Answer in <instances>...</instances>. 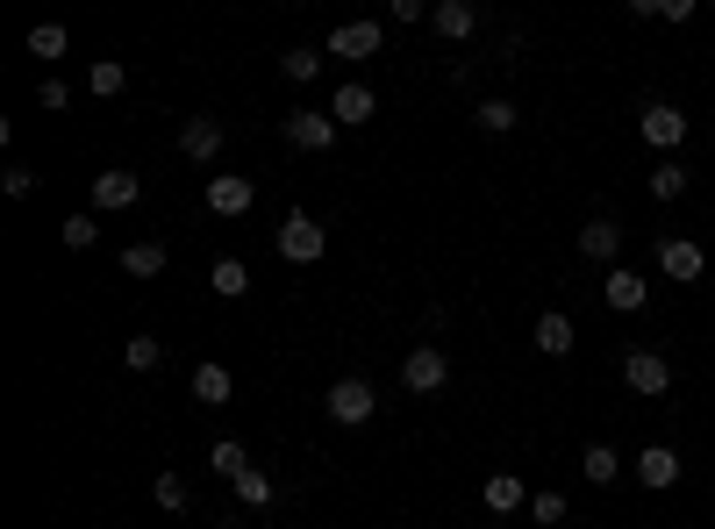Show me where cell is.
<instances>
[{"mask_svg":"<svg viewBox=\"0 0 715 529\" xmlns=\"http://www.w3.org/2000/svg\"><path fill=\"white\" fill-rule=\"evenodd\" d=\"M323 251H329V229L315 223V215H301V207H293L287 223H279V257H293V265H315Z\"/></svg>","mask_w":715,"mask_h":529,"instance_id":"obj_1","label":"cell"},{"mask_svg":"<svg viewBox=\"0 0 715 529\" xmlns=\"http://www.w3.org/2000/svg\"><path fill=\"white\" fill-rule=\"evenodd\" d=\"M443 379H451V358H443V343H415L409 365H401V387H409V393H437Z\"/></svg>","mask_w":715,"mask_h":529,"instance_id":"obj_2","label":"cell"},{"mask_svg":"<svg viewBox=\"0 0 715 529\" xmlns=\"http://www.w3.org/2000/svg\"><path fill=\"white\" fill-rule=\"evenodd\" d=\"M373 408H379V393L365 387V379H337V387H329V423L358 429V423H373Z\"/></svg>","mask_w":715,"mask_h":529,"instance_id":"obj_3","label":"cell"},{"mask_svg":"<svg viewBox=\"0 0 715 529\" xmlns=\"http://www.w3.org/2000/svg\"><path fill=\"white\" fill-rule=\"evenodd\" d=\"M623 387L658 401V393H673V365H665L658 351H630V358H623Z\"/></svg>","mask_w":715,"mask_h":529,"instance_id":"obj_4","label":"cell"},{"mask_svg":"<svg viewBox=\"0 0 715 529\" xmlns=\"http://www.w3.org/2000/svg\"><path fill=\"white\" fill-rule=\"evenodd\" d=\"M287 143H293V151H329V143H337V115H329V108H293V115H287Z\"/></svg>","mask_w":715,"mask_h":529,"instance_id":"obj_5","label":"cell"},{"mask_svg":"<svg viewBox=\"0 0 715 529\" xmlns=\"http://www.w3.org/2000/svg\"><path fill=\"white\" fill-rule=\"evenodd\" d=\"M637 129H644V143H651V151H680V143H687V115H680L673 101H651Z\"/></svg>","mask_w":715,"mask_h":529,"instance_id":"obj_6","label":"cell"},{"mask_svg":"<svg viewBox=\"0 0 715 529\" xmlns=\"http://www.w3.org/2000/svg\"><path fill=\"white\" fill-rule=\"evenodd\" d=\"M137 201H143L137 172H93V207L101 215H122V207H137Z\"/></svg>","mask_w":715,"mask_h":529,"instance_id":"obj_7","label":"cell"},{"mask_svg":"<svg viewBox=\"0 0 715 529\" xmlns=\"http://www.w3.org/2000/svg\"><path fill=\"white\" fill-rule=\"evenodd\" d=\"M251 201H258V187L243 172H215V179H208V207H215V215H251Z\"/></svg>","mask_w":715,"mask_h":529,"instance_id":"obj_8","label":"cell"},{"mask_svg":"<svg viewBox=\"0 0 715 529\" xmlns=\"http://www.w3.org/2000/svg\"><path fill=\"white\" fill-rule=\"evenodd\" d=\"M379 43H387V29H379V22H343V29L329 36V58H373Z\"/></svg>","mask_w":715,"mask_h":529,"instance_id":"obj_9","label":"cell"},{"mask_svg":"<svg viewBox=\"0 0 715 529\" xmlns=\"http://www.w3.org/2000/svg\"><path fill=\"white\" fill-rule=\"evenodd\" d=\"M373 108H379V101H373V86H358V79H351V86H337L329 115H337V129H365V122H373Z\"/></svg>","mask_w":715,"mask_h":529,"instance_id":"obj_10","label":"cell"},{"mask_svg":"<svg viewBox=\"0 0 715 529\" xmlns=\"http://www.w3.org/2000/svg\"><path fill=\"white\" fill-rule=\"evenodd\" d=\"M179 151H187L193 165H215V151H222V122H215V115H193L187 129H179Z\"/></svg>","mask_w":715,"mask_h":529,"instance_id":"obj_11","label":"cell"},{"mask_svg":"<svg viewBox=\"0 0 715 529\" xmlns=\"http://www.w3.org/2000/svg\"><path fill=\"white\" fill-rule=\"evenodd\" d=\"M658 265H665V279H701V243H687V237H658Z\"/></svg>","mask_w":715,"mask_h":529,"instance_id":"obj_12","label":"cell"},{"mask_svg":"<svg viewBox=\"0 0 715 529\" xmlns=\"http://www.w3.org/2000/svg\"><path fill=\"white\" fill-rule=\"evenodd\" d=\"M429 29L443 36V43H465V36L479 29V15H473V0H443V8H429Z\"/></svg>","mask_w":715,"mask_h":529,"instance_id":"obj_13","label":"cell"},{"mask_svg":"<svg viewBox=\"0 0 715 529\" xmlns=\"http://www.w3.org/2000/svg\"><path fill=\"white\" fill-rule=\"evenodd\" d=\"M637 479H644L651 494H665V487L680 479V458H673V444H651V451H637Z\"/></svg>","mask_w":715,"mask_h":529,"instance_id":"obj_14","label":"cell"},{"mask_svg":"<svg viewBox=\"0 0 715 529\" xmlns=\"http://www.w3.org/2000/svg\"><path fill=\"white\" fill-rule=\"evenodd\" d=\"M229 393H237V379L222 373V365H193V401H208V408H229Z\"/></svg>","mask_w":715,"mask_h":529,"instance_id":"obj_15","label":"cell"},{"mask_svg":"<svg viewBox=\"0 0 715 529\" xmlns=\"http://www.w3.org/2000/svg\"><path fill=\"white\" fill-rule=\"evenodd\" d=\"M208 473H215V479H229V487H237V479L251 473V451H243L237 437H222V444L208 451Z\"/></svg>","mask_w":715,"mask_h":529,"instance_id":"obj_16","label":"cell"},{"mask_svg":"<svg viewBox=\"0 0 715 529\" xmlns=\"http://www.w3.org/2000/svg\"><path fill=\"white\" fill-rule=\"evenodd\" d=\"M579 251H587V257H601V265H609V257L623 251V229H615L609 215H594V223L579 229Z\"/></svg>","mask_w":715,"mask_h":529,"instance_id":"obj_17","label":"cell"},{"mask_svg":"<svg viewBox=\"0 0 715 529\" xmlns=\"http://www.w3.org/2000/svg\"><path fill=\"white\" fill-rule=\"evenodd\" d=\"M479 501H487V508H494V515H515V508H523V479H515V473H494V479H487V487H479Z\"/></svg>","mask_w":715,"mask_h":529,"instance_id":"obj_18","label":"cell"},{"mask_svg":"<svg viewBox=\"0 0 715 529\" xmlns=\"http://www.w3.org/2000/svg\"><path fill=\"white\" fill-rule=\"evenodd\" d=\"M644 279H637V273H623V265H615V273H609V287H601V301H609V307H623V315H630V307H644Z\"/></svg>","mask_w":715,"mask_h":529,"instance_id":"obj_19","label":"cell"},{"mask_svg":"<svg viewBox=\"0 0 715 529\" xmlns=\"http://www.w3.org/2000/svg\"><path fill=\"white\" fill-rule=\"evenodd\" d=\"M86 86H93V101H115L122 86H129V65H122V58H93V72H86Z\"/></svg>","mask_w":715,"mask_h":529,"instance_id":"obj_20","label":"cell"},{"mask_svg":"<svg viewBox=\"0 0 715 529\" xmlns=\"http://www.w3.org/2000/svg\"><path fill=\"white\" fill-rule=\"evenodd\" d=\"M537 351H544V358H565V351H573V323H565L559 307L537 315Z\"/></svg>","mask_w":715,"mask_h":529,"instance_id":"obj_21","label":"cell"},{"mask_svg":"<svg viewBox=\"0 0 715 529\" xmlns=\"http://www.w3.org/2000/svg\"><path fill=\"white\" fill-rule=\"evenodd\" d=\"M122 273H129V279H158V273H165V243H129V251H122Z\"/></svg>","mask_w":715,"mask_h":529,"instance_id":"obj_22","label":"cell"},{"mask_svg":"<svg viewBox=\"0 0 715 529\" xmlns=\"http://www.w3.org/2000/svg\"><path fill=\"white\" fill-rule=\"evenodd\" d=\"M208 287H215V293H222V301H237V293H251V273H243L237 257H222L215 273H208Z\"/></svg>","mask_w":715,"mask_h":529,"instance_id":"obj_23","label":"cell"},{"mask_svg":"<svg viewBox=\"0 0 715 529\" xmlns=\"http://www.w3.org/2000/svg\"><path fill=\"white\" fill-rule=\"evenodd\" d=\"M122 365H129V373H151V365H165V343H158V337H129V343H122Z\"/></svg>","mask_w":715,"mask_h":529,"instance_id":"obj_24","label":"cell"},{"mask_svg":"<svg viewBox=\"0 0 715 529\" xmlns=\"http://www.w3.org/2000/svg\"><path fill=\"white\" fill-rule=\"evenodd\" d=\"M579 473L594 479V487H609V479H615V444H587V451H579Z\"/></svg>","mask_w":715,"mask_h":529,"instance_id":"obj_25","label":"cell"},{"mask_svg":"<svg viewBox=\"0 0 715 529\" xmlns=\"http://www.w3.org/2000/svg\"><path fill=\"white\" fill-rule=\"evenodd\" d=\"M65 43H72V36L58 29V22H43V29H29V58H43V65H51V58H65Z\"/></svg>","mask_w":715,"mask_h":529,"instance_id":"obj_26","label":"cell"},{"mask_svg":"<svg viewBox=\"0 0 715 529\" xmlns=\"http://www.w3.org/2000/svg\"><path fill=\"white\" fill-rule=\"evenodd\" d=\"M279 72H287L293 86H308L315 72H323V51H308V43H301V51H287V58H279Z\"/></svg>","mask_w":715,"mask_h":529,"instance_id":"obj_27","label":"cell"},{"mask_svg":"<svg viewBox=\"0 0 715 529\" xmlns=\"http://www.w3.org/2000/svg\"><path fill=\"white\" fill-rule=\"evenodd\" d=\"M237 501H243V508H265V501H273V473H258V465H251V473L237 479Z\"/></svg>","mask_w":715,"mask_h":529,"instance_id":"obj_28","label":"cell"},{"mask_svg":"<svg viewBox=\"0 0 715 529\" xmlns=\"http://www.w3.org/2000/svg\"><path fill=\"white\" fill-rule=\"evenodd\" d=\"M58 237H65L72 251H93V237H101V223H93V215H65V223H58Z\"/></svg>","mask_w":715,"mask_h":529,"instance_id":"obj_29","label":"cell"},{"mask_svg":"<svg viewBox=\"0 0 715 529\" xmlns=\"http://www.w3.org/2000/svg\"><path fill=\"white\" fill-rule=\"evenodd\" d=\"M651 193H658V201H680V193H687V172L673 165V158H665V165L651 172Z\"/></svg>","mask_w":715,"mask_h":529,"instance_id":"obj_30","label":"cell"},{"mask_svg":"<svg viewBox=\"0 0 715 529\" xmlns=\"http://www.w3.org/2000/svg\"><path fill=\"white\" fill-rule=\"evenodd\" d=\"M151 494H158V508H165V515H179V508H187V479H179V473H158Z\"/></svg>","mask_w":715,"mask_h":529,"instance_id":"obj_31","label":"cell"},{"mask_svg":"<svg viewBox=\"0 0 715 529\" xmlns=\"http://www.w3.org/2000/svg\"><path fill=\"white\" fill-rule=\"evenodd\" d=\"M479 129H487V137H509V129H515V108L509 101H479Z\"/></svg>","mask_w":715,"mask_h":529,"instance_id":"obj_32","label":"cell"},{"mask_svg":"<svg viewBox=\"0 0 715 529\" xmlns=\"http://www.w3.org/2000/svg\"><path fill=\"white\" fill-rule=\"evenodd\" d=\"M637 15H658V22H694V0H637Z\"/></svg>","mask_w":715,"mask_h":529,"instance_id":"obj_33","label":"cell"},{"mask_svg":"<svg viewBox=\"0 0 715 529\" xmlns=\"http://www.w3.org/2000/svg\"><path fill=\"white\" fill-rule=\"evenodd\" d=\"M529 515H537L544 529H559V522H565V501H559V494H537V501H529Z\"/></svg>","mask_w":715,"mask_h":529,"instance_id":"obj_34","label":"cell"},{"mask_svg":"<svg viewBox=\"0 0 715 529\" xmlns=\"http://www.w3.org/2000/svg\"><path fill=\"white\" fill-rule=\"evenodd\" d=\"M36 101H43V108H51V115H58V108H65L72 93H65V79H43V86H36Z\"/></svg>","mask_w":715,"mask_h":529,"instance_id":"obj_35","label":"cell"},{"mask_svg":"<svg viewBox=\"0 0 715 529\" xmlns=\"http://www.w3.org/2000/svg\"><path fill=\"white\" fill-rule=\"evenodd\" d=\"M0 187H8V193H29L36 172H29V165H8V172H0Z\"/></svg>","mask_w":715,"mask_h":529,"instance_id":"obj_36","label":"cell"}]
</instances>
